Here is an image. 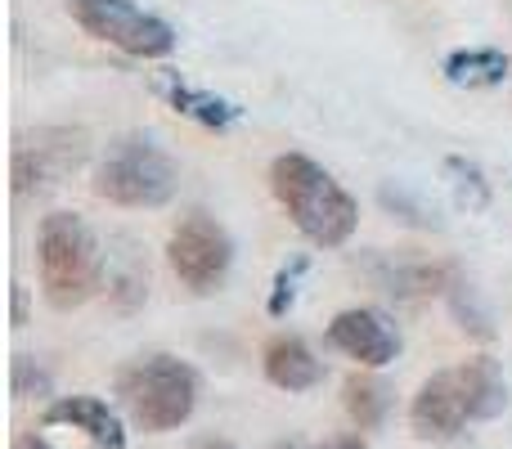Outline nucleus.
Returning <instances> with one entry per match:
<instances>
[{
	"label": "nucleus",
	"mask_w": 512,
	"mask_h": 449,
	"mask_svg": "<svg viewBox=\"0 0 512 449\" xmlns=\"http://www.w3.org/2000/svg\"><path fill=\"white\" fill-rule=\"evenodd\" d=\"M265 378H270V387L288 391V396H301V391H315L319 382H324V360H319L315 351H310L301 337L283 333L274 337L270 346H265Z\"/></svg>",
	"instance_id": "obj_12"
},
{
	"label": "nucleus",
	"mask_w": 512,
	"mask_h": 449,
	"mask_svg": "<svg viewBox=\"0 0 512 449\" xmlns=\"http://www.w3.org/2000/svg\"><path fill=\"white\" fill-rule=\"evenodd\" d=\"M104 247L95 229L77 212H50L36 225V270H41V297L54 310H77L104 288Z\"/></svg>",
	"instance_id": "obj_2"
},
{
	"label": "nucleus",
	"mask_w": 512,
	"mask_h": 449,
	"mask_svg": "<svg viewBox=\"0 0 512 449\" xmlns=\"http://www.w3.org/2000/svg\"><path fill=\"white\" fill-rule=\"evenodd\" d=\"M454 373H459V391H463V405H468L472 423H490V418H499L508 409V378L499 369V360L472 355Z\"/></svg>",
	"instance_id": "obj_14"
},
{
	"label": "nucleus",
	"mask_w": 512,
	"mask_h": 449,
	"mask_svg": "<svg viewBox=\"0 0 512 449\" xmlns=\"http://www.w3.org/2000/svg\"><path fill=\"white\" fill-rule=\"evenodd\" d=\"M270 189L288 221L301 229L315 247H342L351 243L355 225H360V203L319 167L306 153H279L270 162Z\"/></svg>",
	"instance_id": "obj_1"
},
{
	"label": "nucleus",
	"mask_w": 512,
	"mask_h": 449,
	"mask_svg": "<svg viewBox=\"0 0 512 449\" xmlns=\"http://www.w3.org/2000/svg\"><path fill=\"white\" fill-rule=\"evenodd\" d=\"M508 14H512V0H508Z\"/></svg>",
	"instance_id": "obj_28"
},
{
	"label": "nucleus",
	"mask_w": 512,
	"mask_h": 449,
	"mask_svg": "<svg viewBox=\"0 0 512 449\" xmlns=\"http://www.w3.org/2000/svg\"><path fill=\"white\" fill-rule=\"evenodd\" d=\"M328 346L355 360L360 369H387L400 355V333L382 310L373 306H351L328 324Z\"/></svg>",
	"instance_id": "obj_9"
},
{
	"label": "nucleus",
	"mask_w": 512,
	"mask_h": 449,
	"mask_svg": "<svg viewBox=\"0 0 512 449\" xmlns=\"http://www.w3.org/2000/svg\"><path fill=\"white\" fill-rule=\"evenodd\" d=\"M445 176H450V189H454V198H459V207H468V212H486L490 207V180L477 162L445 158Z\"/></svg>",
	"instance_id": "obj_18"
},
{
	"label": "nucleus",
	"mask_w": 512,
	"mask_h": 449,
	"mask_svg": "<svg viewBox=\"0 0 512 449\" xmlns=\"http://www.w3.org/2000/svg\"><path fill=\"white\" fill-rule=\"evenodd\" d=\"M270 449H306V445H301V441H274Z\"/></svg>",
	"instance_id": "obj_27"
},
{
	"label": "nucleus",
	"mask_w": 512,
	"mask_h": 449,
	"mask_svg": "<svg viewBox=\"0 0 512 449\" xmlns=\"http://www.w3.org/2000/svg\"><path fill=\"white\" fill-rule=\"evenodd\" d=\"M63 5L81 32L131 54V59H167L176 50V27L131 0H63Z\"/></svg>",
	"instance_id": "obj_5"
},
{
	"label": "nucleus",
	"mask_w": 512,
	"mask_h": 449,
	"mask_svg": "<svg viewBox=\"0 0 512 449\" xmlns=\"http://www.w3.org/2000/svg\"><path fill=\"white\" fill-rule=\"evenodd\" d=\"M45 427H72V432L90 436L95 445L104 449H122L126 445V427L122 418H117L113 405H104L99 396H59L45 405L41 414Z\"/></svg>",
	"instance_id": "obj_10"
},
{
	"label": "nucleus",
	"mask_w": 512,
	"mask_h": 449,
	"mask_svg": "<svg viewBox=\"0 0 512 449\" xmlns=\"http://www.w3.org/2000/svg\"><path fill=\"white\" fill-rule=\"evenodd\" d=\"M445 81L459 90H495L508 81L512 59L495 45H472V50H450L441 63Z\"/></svg>",
	"instance_id": "obj_15"
},
{
	"label": "nucleus",
	"mask_w": 512,
	"mask_h": 449,
	"mask_svg": "<svg viewBox=\"0 0 512 449\" xmlns=\"http://www.w3.org/2000/svg\"><path fill=\"white\" fill-rule=\"evenodd\" d=\"M90 140L86 131H68V126H41L32 135H18L14 144V194H45L54 189L63 176L86 162Z\"/></svg>",
	"instance_id": "obj_7"
},
{
	"label": "nucleus",
	"mask_w": 512,
	"mask_h": 449,
	"mask_svg": "<svg viewBox=\"0 0 512 449\" xmlns=\"http://www.w3.org/2000/svg\"><path fill=\"white\" fill-rule=\"evenodd\" d=\"M378 203H382V212H391L396 221H405L414 229H441V216H436L418 194H409L405 185H391L387 180V185L378 189Z\"/></svg>",
	"instance_id": "obj_19"
},
{
	"label": "nucleus",
	"mask_w": 512,
	"mask_h": 449,
	"mask_svg": "<svg viewBox=\"0 0 512 449\" xmlns=\"http://www.w3.org/2000/svg\"><path fill=\"white\" fill-rule=\"evenodd\" d=\"M364 270L373 274V283H378L382 292H391V297H432V292L450 288V279L459 270L454 265H427V261H387V256H373Z\"/></svg>",
	"instance_id": "obj_13"
},
{
	"label": "nucleus",
	"mask_w": 512,
	"mask_h": 449,
	"mask_svg": "<svg viewBox=\"0 0 512 449\" xmlns=\"http://www.w3.org/2000/svg\"><path fill=\"white\" fill-rule=\"evenodd\" d=\"M319 449H369V441H364L360 432H346V436H333V441H324Z\"/></svg>",
	"instance_id": "obj_24"
},
{
	"label": "nucleus",
	"mask_w": 512,
	"mask_h": 449,
	"mask_svg": "<svg viewBox=\"0 0 512 449\" xmlns=\"http://www.w3.org/2000/svg\"><path fill=\"white\" fill-rule=\"evenodd\" d=\"M50 387H54L50 369H41V364L32 360V355H14V378H9V391H14L18 400L50 396Z\"/></svg>",
	"instance_id": "obj_22"
},
{
	"label": "nucleus",
	"mask_w": 512,
	"mask_h": 449,
	"mask_svg": "<svg viewBox=\"0 0 512 449\" xmlns=\"http://www.w3.org/2000/svg\"><path fill=\"white\" fill-rule=\"evenodd\" d=\"M445 306H450V315L459 319V328L468 337H477V342H490L495 337V324H490V310L481 306L477 288H472L463 274H454L450 288H445Z\"/></svg>",
	"instance_id": "obj_17"
},
{
	"label": "nucleus",
	"mask_w": 512,
	"mask_h": 449,
	"mask_svg": "<svg viewBox=\"0 0 512 449\" xmlns=\"http://www.w3.org/2000/svg\"><path fill=\"white\" fill-rule=\"evenodd\" d=\"M108 297H113L117 310H135L149 297V270L140 261H126L117 274H108Z\"/></svg>",
	"instance_id": "obj_21"
},
{
	"label": "nucleus",
	"mask_w": 512,
	"mask_h": 449,
	"mask_svg": "<svg viewBox=\"0 0 512 449\" xmlns=\"http://www.w3.org/2000/svg\"><path fill=\"white\" fill-rule=\"evenodd\" d=\"M90 189H95V198L126 207V212H153V207H167L176 198L180 167L153 135L131 131V135H117L104 149Z\"/></svg>",
	"instance_id": "obj_3"
},
{
	"label": "nucleus",
	"mask_w": 512,
	"mask_h": 449,
	"mask_svg": "<svg viewBox=\"0 0 512 449\" xmlns=\"http://www.w3.org/2000/svg\"><path fill=\"white\" fill-rule=\"evenodd\" d=\"M468 405H463L459 391V373L441 369L418 387L414 405H409V432L423 445H454L463 432H468Z\"/></svg>",
	"instance_id": "obj_8"
},
{
	"label": "nucleus",
	"mask_w": 512,
	"mask_h": 449,
	"mask_svg": "<svg viewBox=\"0 0 512 449\" xmlns=\"http://www.w3.org/2000/svg\"><path fill=\"white\" fill-rule=\"evenodd\" d=\"M189 449H239L234 441H221V436H203V441H194Z\"/></svg>",
	"instance_id": "obj_26"
},
{
	"label": "nucleus",
	"mask_w": 512,
	"mask_h": 449,
	"mask_svg": "<svg viewBox=\"0 0 512 449\" xmlns=\"http://www.w3.org/2000/svg\"><path fill=\"white\" fill-rule=\"evenodd\" d=\"M153 90H158V95L167 99V104L176 108L180 117H189V122L207 126V131H230V126L243 117V108H239V104H230V99L212 95V90L189 86V81L180 77V72H158Z\"/></svg>",
	"instance_id": "obj_11"
},
{
	"label": "nucleus",
	"mask_w": 512,
	"mask_h": 449,
	"mask_svg": "<svg viewBox=\"0 0 512 449\" xmlns=\"http://www.w3.org/2000/svg\"><path fill=\"white\" fill-rule=\"evenodd\" d=\"M306 270H310L306 256H292L288 265H279V274H274V288H270V297H265V315H270V319H283V315H288L292 301H297L301 279H306Z\"/></svg>",
	"instance_id": "obj_20"
},
{
	"label": "nucleus",
	"mask_w": 512,
	"mask_h": 449,
	"mask_svg": "<svg viewBox=\"0 0 512 449\" xmlns=\"http://www.w3.org/2000/svg\"><path fill=\"white\" fill-rule=\"evenodd\" d=\"M198 369L176 355H144L117 373V400L131 414V423L149 436L176 432L198 409Z\"/></svg>",
	"instance_id": "obj_4"
},
{
	"label": "nucleus",
	"mask_w": 512,
	"mask_h": 449,
	"mask_svg": "<svg viewBox=\"0 0 512 449\" xmlns=\"http://www.w3.org/2000/svg\"><path fill=\"white\" fill-rule=\"evenodd\" d=\"M167 261H171V274H176L194 297H212V292H221L225 279H230L234 238L216 216L189 212L176 221V229H171Z\"/></svg>",
	"instance_id": "obj_6"
},
{
	"label": "nucleus",
	"mask_w": 512,
	"mask_h": 449,
	"mask_svg": "<svg viewBox=\"0 0 512 449\" xmlns=\"http://www.w3.org/2000/svg\"><path fill=\"white\" fill-rule=\"evenodd\" d=\"M95 449H104V445H95Z\"/></svg>",
	"instance_id": "obj_29"
},
{
	"label": "nucleus",
	"mask_w": 512,
	"mask_h": 449,
	"mask_svg": "<svg viewBox=\"0 0 512 449\" xmlns=\"http://www.w3.org/2000/svg\"><path fill=\"white\" fill-rule=\"evenodd\" d=\"M391 400H396L391 382H382L373 369L351 373V378L342 382V409L355 423V432H378L391 414Z\"/></svg>",
	"instance_id": "obj_16"
},
{
	"label": "nucleus",
	"mask_w": 512,
	"mask_h": 449,
	"mask_svg": "<svg viewBox=\"0 0 512 449\" xmlns=\"http://www.w3.org/2000/svg\"><path fill=\"white\" fill-rule=\"evenodd\" d=\"M14 449H50V441L45 436H36V432H27V436H18Z\"/></svg>",
	"instance_id": "obj_25"
},
{
	"label": "nucleus",
	"mask_w": 512,
	"mask_h": 449,
	"mask_svg": "<svg viewBox=\"0 0 512 449\" xmlns=\"http://www.w3.org/2000/svg\"><path fill=\"white\" fill-rule=\"evenodd\" d=\"M9 319H14V328L27 324V288H23V283H14V288H9Z\"/></svg>",
	"instance_id": "obj_23"
}]
</instances>
